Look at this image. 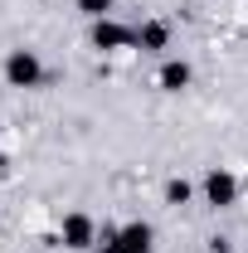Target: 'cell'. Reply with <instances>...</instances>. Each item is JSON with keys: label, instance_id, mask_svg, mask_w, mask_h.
<instances>
[{"label": "cell", "instance_id": "cell-10", "mask_svg": "<svg viewBox=\"0 0 248 253\" xmlns=\"http://www.w3.org/2000/svg\"><path fill=\"white\" fill-rule=\"evenodd\" d=\"M141 253H156V249H141Z\"/></svg>", "mask_w": 248, "mask_h": 253}, {"label": "cell", "instance_id": "cell-7", "mask_svg": "<svg viewBox=\"0 0 248 253\" xmlns=\"http://www.w3.org/2000/svg\"><path fill=\"white\" fill-rule=\"evenodd\" d=\"M117 239H122V249L126 253H141V249H151V224H126V229H117Z\"/></svg>", "mask_w": 248, "mask_h": 253}, {"label": "cell", "instance_id": "cell-4", "mask_svg": "<svg viewBox=\"0 0 248 253\" xmlns=\"http://www.w3.org/2000/svg\"><path fill=\"white\" fill-rule=\"evenodd\" d=\"M136 49H151V54L170 49V25H165V20H146V25L136 30Z\"/></svg>", "mask_w": 248, "mask_h": 253}, {"label": "cell", "instance_id": "cell-5", "mask_svg": "<svg viewBox=\"0 0 248 253\" xmlns=\"http://www.w3.org/2000/svg\"><path fill=\"white\" fill-rule=\"evenodd\" d=\"M63 244L68 249H93V219L88 214H68L63 219Z\"/></svg>", "mask_w": 248, "mask_h": 253}, {"label": "cell", "instance_id": "cell-2", "mask_svg": "<svg viewBox=\"0 0 248 253\" xmlns=\"http://www.w3.org/2000/svg\"><path fill=\"white\" fill-rule=\"evenodd\" d=\"M93 44H97V49H107V54H117V49H136V30H126V25H117V20L107 15V20H93Z\"/></svg>", "mask_w": 248, "mask_h": 253}, {"label": "cell", "instance_id": "cell-8", "mask_svg": "<svg viewBox=\"0 0 248 253\" xmlns=\"http://www.w3.org/2000/svg\"><path fill=\"white\" fill-rule=\"evenodd\" d=\"M78 10H83L88 20H107V10H112V0H78Z\"/></svg>", "mask_w": 248, "mask_h": 253}, {"label": "cell", "instance_id": "cell-9", "mask_svg": "<svg viewBox=\"0 0 248 253\" xmlns=\"http://www.w3.org/2000/svg\"><path fill=\"white\" fill-rule=\"evenodd\" d=\"M165 200H170V205H185L190 200V180H165Z\"/></svg>", "mask_w": 248, "mask_h": 253}, {"label": "cell", "instance_id": "cell-6", "mask_svg": "<svg viewBox=\"0 0 248 253\" xmlns=\"http://www.w3.org/2000/svg\"><path fill=\"white\" fill-rule=\"evenodd\" d=\"M190 78H195V68H190L185 59H165V63H161V88H165V93L190 88Z\"/></svg>", "mask_w": 248, "mask_h": 253}, {"label": "cell", "instance_id": "cell-1", "mask_svg": "<svg viewBox=\"0 0 248 253\" xmlns=\"http://www.w3.org/2000/svg\"><path fill=\"white\" fill-rule=\"evenodd\" d=\"M5 83H10V88H39V83H44V63H39V54H30V49H10V59H5Z\"/></svg>", "mask_w": 248, "mask_h": 253}, {"label": "cell", "instance_id": "cell-3", "mask_svg": "<svg viewBox=\"0 0 248 253\" xmlns=\"http://www.w3.org/2000/svg\"><path fill=\"white\" fill-rule=\"evenodd\" d=\"M205 200H209V205H219V210H224V205H234V200H239V175L214 166V170L205 175Z\"/></svg>", "mask_w": 248, "mask_h": 253}]
</instances>
